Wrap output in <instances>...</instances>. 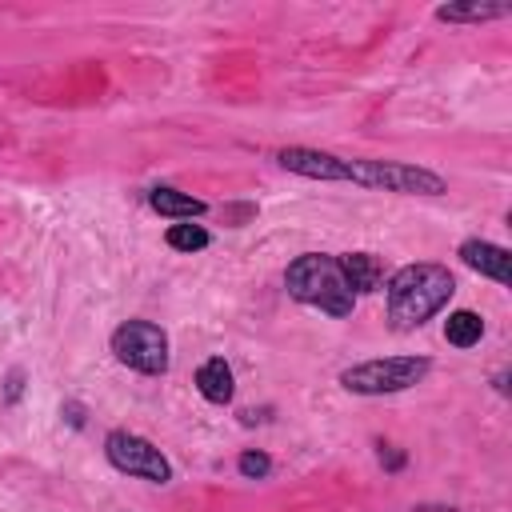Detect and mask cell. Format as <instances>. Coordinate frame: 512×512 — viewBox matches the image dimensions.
I'll list each match as a JSON object with an SVG mask.
<instances>
[{
    "mask_svg": "<svg viewBox=\"0 0 512 512\" xmlns=\"http://www.w3.org/2000/svg\"><path fill=\"white\" fill-rule=\"evenodd\" d=\"M348 180L380 192H400V196H440L448 192L444 176L420 164H400V160H348Z\"/></svg>",
    "mask_w": 512,
    "mask_h": 512,
    "instance_id": "277c9868",
    "label": "cell"
},
{
    "mask_svg": "<svg viewBox=\"0 0 512 512\" xmlns=\"http://www.w3.org/2000/svg\"><path fill=\"white\" fill-rule=\"evenodd\" d=\"M336 264H340V276H344V284L352 288V296L376 292V288L384 284V264H380V256H372V252H344Z\"/></svg>",
    "mask_w": 512,
    "mask_h": 512,
    "instance_id": "9c48e42d",
    "label": "cell"
},
{
    "mask_svg": "<svg viewBox=\"0 0 512 512\" xmlns=\"http://www.w3.org/2000/svg\"><path fill=\"white\" fill-rule=\"evenodd\" d=\"M112 356L144 376L168 372V332L152 320H124L112 332Z\"/></svg>",
    "mask_w": 512,
    "mask_h": 512,
    "instance_id": "5b68a950",
    "label": "cell"
},
{
    "mask_svg": "<svg viewBox=\"0 0 512 512\" xmlns=\"http://www.w3.org/2000/svg\"><path fill=\"white\" fill-rule=\"evenodd\" d=\"M64 416H68V424H72V428H80V424H84V408H80V404H64Z\"/></svg>",
    "mask_w": 512,
    "mask_h": 512,
    "instance_id": "ac0fdd59",
    "label": "cell"
},
{
    "mask_svg": "<svg viewBox=\"0 0 512 512\" xmlns=\"http://www.w3.org/2000/svg\"><path fill=\"white\" fill-rule=\"evenodd\" d=\"M432 360L428 356H380V360H364L340 372V384L356 396H392V392H408L428 376Z\"/></svg>",
    "mask_w": 512,
    "mask_h": 512,
    "instance_id": "3957f363",
    "label": "cell"
},
{
    "mask_svg": "<svg viewBox=\"0 0 512 512\" xmlns=\"http://www.w3.org/2000/svg\"><path fill=\"white\" fill-rule=\"evenodd\" d=\"M380 464H384L388 472H396V468H404V452H392V448H380Z\"/></svg>",
    "mask_w": 512,
    "mask_h": 512,
    "instance_id": "e0dca14e",
    "label": "cell"
},
{
    "mask_svg": "<svg viewBox=\"0 0 512 512\" xmlns=\"http://www.w3.org/2000/svg\"><path fill=\"white\" fill-rule=\"evenodd\" d=\"M236 468H240V476H248V480H264V476L272 472V460H268L264 452H244V456L236 460Z\"/></svg>",
    "mask_w": 512,
    "mask_h": 512,
    "instance_id": "9a60e30c",
    "label": "cell"
},
{
    "mask_svg": "<svg viewBox=\"0 0 512 512\" xmlns=\"http://www.w3.org/2000/svg\"><path fill=\"white\" fill-rule=\"evenodd\" d=\"M480 336H484V320H480L472 308L448 312V320H444V340H448L452 348H472V344H480Z\"/></svg>",
    "mask_w": 512,
    "mask_h": 512,
    "instance_id": "4fadbf2b",
    "label": "cell"
},
{
    "mask_svg": "<svg viewBox=\"0 0 512 512\" xmlns=\"http://www.w3.org/2000/svg\"><path fill=\"white\" fill-rule=\"evenodd\" d=\"M456 292V280L444 264H404L388 280V320L396 332H412L432 320Z\"/></svg>",
    "mask_w": 512,
    "mask_h": 512,
    "instance_id": "6da1fadb",
    "label": "cell"
},
{
    "mask_svg": "<svg viewBox=\"0 0 512 512\" xmlns=\"http://www.w3.org/2000/svg\"><path fill=\"white\" fill-rule=\"evenodd\" d=\"M104 456L124 476H140V480H152V484H168L172 480L168 456L152 440H144V436H136L128 428H116V432L104 436Z\"/></svg>",
    "mask_w": 512,
    "mask_h": 512,
    "instance_id": "8992f818",
    "label": "cell"
},
{
    "mask_svg": "<svg viewBox=\"0 0 512 512\" xmlns=\"http://www.w3.org/2000/svg\"><path fill=\"white\" fill-rule=\"evenodd\" d=\"M460 260H464L472 272H480V276H488V280H496V284H508V252H504L500 244L472 236V240L460 244Z\"/></svg>",
    "mask_w": 512,
    "mask_h": 512,
    "instance_id": "ba28073f",
    "label": "cell"
},
{
    "mask_svg": "<svg viewBox=\"0 0 512 512\" xmlns=\"http://www.w3.org/2000/svg\"><path fill=\"white\" fill-rule=\"evenodd\" d=\"M168 248H176V252H200V248H208V232L200 228V224H192V220H180V224H172L168 228Z\"/></svg>",
    "mask_w": 512,
    "mask_h": 512,
    "instance_id": "5bb4252c",
    "label": "cell"
},
{
    "mask_svg": "<svg viewBox=\"0 0 512 512\" xmlns=\"http://www.w3.org/2000/svg\"><path fill=\"white\" fill-rule=\"evenodd\" d=\"M280 168L296 172V176H308V180H348V160L332 156V152H320V148H280L276 152Z\"/></svg>",
    "mask_w": 512,
    "mask_h": 512,
    "instance_id": "52a82bcc",
    "label": "cell"
},
{
    "mask_svg": "<svg viewBox=\"0 0 512 512\" xmlns=\"http://www.w3.org/2000/svg\"><path fill=\"white\" fill-rule=\"evenodd\" d=\"M512 4H484V0H472V4H440L436 8V20L444 24H484V20H500L508 16Z\"/></svg>",
    "mask_w": 512,
    "mask_h": 512,
    "instance_id": "7c38bea8",
    "label": "cell"
},
{
    "mask_svg": "<svg viewBox=\"0 0 512 512\" xmlns=\"http://www.w3.org/2000/svg\"><path fill=\"white\" fill-rule=\"evenodd\" d=\"M20 388H24V372L20 368H12L8 372V388H4V400L12 404V400H20Z\"/></svg>",
    "mask_w": 512,
    "mask_h": 512,
    "instance_id": "2e32d148",
    "label": "cell"
},
{
    "mask_svg": "<svg viewBox=\"0 0 512 512\" xmlns=\"http://www.w3.org/2000/svg\"><path fill=\"white\" fill-rule=\"evenodd\" d=\"M148 204H152V212H160V216H168V220H196V216L208 212L204 200H196V196H188V192H176V188H168V184L152 188V192H148Z\"/></svg>",
    "mask_w": 512,
    "mask_h": 512,
    "instance_id": "8fae6325",
    "label": "cell"
},
{
    "mask_svg": "<svg viewBox=\"0 0 512 512\" xmlns=\"http://www.w3.org/2000/svg\"><path fill=\"white\" fill-rule=\"evenodd\" d=\"M284 288L300 304H312V308H320L328 316H352V308H356V296L340 276V264L332 256H324V252L296 256L288 264V272H284Z\"/></svg>",
    "mask_w": 512,
    "mask_h": 512,
    "instance_id": "7a4b0ae2",
    "label": "cell"
},
{
    "mask_svg": "<svg viewBox=\"0 0 512 512\" xmlns=\"http://www.w3.org/2000/svg\"><path fill=\"white\" fill-rule=\"evenodd\" d=\"M196 388H200V396L208 404H228L232 392H236V376H232V368L220 356H212V360H204L196 368Z\"/></svg>",
    "mask_w": 512,
    "mask_h": 512,
    "instance_id": "30bf717a",
    "label": "cell"
}]
</instances>
